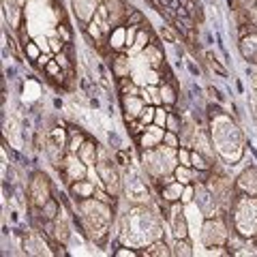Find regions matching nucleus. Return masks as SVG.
Here are the masks:
<instances>
[{
    "label": "nucleus",
    "instance_id": "nucleus-8",
    "mask_svg": "<svg viewBox=\"0 0 257 257\" xmlns=\"http://www.w3.org/2000/svg\"><path fill=\"white\" fill-rule=\"evenodd\" d=\"M56 170L60 172V178H62V182L69 187L71 182L88 178V172H90V165H86L84 161L79 159L77 155H73V152H67V157H64V159L60 161Z\"/></svg>",
    "mask_w": 257,
    "mask_h": 257
},
{
    "label": "nucleus",
    "instance_id": "nucleus-11",
    "mask_svg": "<svg viewBox=\"0 0 257 257\" xmlns=\"http://www.w3.org/2000/svg\"><path fill=\"white\" fill-rule=\"evenodd\" d=\"M165 131H167V128L159 126V124H155V122L148 124L146 131H144L140 138L135 140V142H138V146H140V150H152V148H157L159 144H163Z\"/></svg>",
    "mask_w": 257,
    "mask_h": 257
},
{
    "label": "nucleus",
    "instance_id": "nucleus-30",
    "mask_svg": "<svg viewBox=\"0 0 257 257\" xmlns=\"http://www.w3.org/2000/svg\"><path fill=\"white\" fill-rule=\"evenodd\" d=\"M193 202H195V184H184V191H182L180 204H184V206H191Z\"/></svg>",
    "mask_w": 257,
    "mask_h": 257
},
{
    "label": "nucleus",
    "instance_id": "nucleus-9",
    "mask_svg": "<svg viewBox=\"0 0 257 257\" xmlns=\"http://www.w3.org/2000/svg\"><path fill=\"white\" fill-rule=\"evenodd\" d=\"M167 223L174 238H191V227H189V219L184 214V204L176 202L170 204V212H167Z\"/></svg>",
    "mask_w": 257,
    "mask_h": 257
},
{
    "label": "nucleus",
    "instance_id": "nucleus-31",
    "mask_svg": "<svg viewBox=\"0 0 257 257\" xmlns=\"http://www.w3.org/2000/svg\"><path fill=\"white\" fill-rule=\"evenodd\" d=\"M167 116H170V107H165V105H157V111H155V124L159 126H163L167 124Z\"/></svg>",
    "mask_w": 257,
    "mask_h": 257
},
{
    "label": "nucleus",
    "instance_id": "nucleus-3",
    "mask_svg": "<svg viewBox=\"0 0 257 257\" xmlns=\"http://www.w3.org/2000/svg\"><path fill=\"white\" fill-rule=\"evenodd\" d=\"M142 165L146 170L148 178L152 182H157L163 176L174 174L176 165H178V155H176L174 148L165 146V144H159L152 150H142Z\"/></svg>",
    "mask_w": 257,
    "mask_h": 257
},
{
    "label": "nucleus",
    "instance_id": "nucleus-34",
    "mask_svg": "<svg viewBox=\"0 0 257 257\" xmlns=\"http://www.w3.org/2000/svg\"><path fill=\"white\" fill-rule=\"evenodd\" d=\"M155 111H157V105H144V109H142V116H140V120L144 124H152L155 122Z\"/></svg>",
    "mask_w": 257,
    "mask_h": 257
},
{
    "label": "nucleus",
    "instance_id": "nucleus-6",
    "mask_svg": "<svg viewBox=\"0 0 257 257\" xmlns=\"http://www.w3.org/2000/svg\"><path fill=\"white\" fill-rule=\"evenodd\" d=\"M96 167V174H99V180H101V187H105L107 193H111L114 197H122V172L120 167L116 165L114 157L111 159H103L94 165Z\"/></svg>",
    "mask_w": 257,
    "mask_h": 257
},
{
    "label": "nucleus",
    "instance_id": "nucleus-17",
    "mask_svg": "<svg viewBox=\"0 0 257 257\" xmlns=\"http://www.w3.org/2000/svg\"><path fill=\"white\" fill-rule=\"evenodd\" d=\"M238 50L248 64H257V32H251L244 39H238Z\"/></svg>",
    "mask_w": 257,
    "mask_h": 257
},
{
    "label": "nucleus",
    "instance_id": "nucleus-37",
    "mask_svg": "<svg viewBox=\"0 0 257 257\" xmlns=\"http://www.w3.org/2000/svg\"><path fill=\"white\" fill-rule=\"evenodd\" d=\"M43 73H45L47 77H56V75H60V73H62V67H60V64L52 58V60H50V64H47V67L43 69Z\"/></svg>",
    "mask_w": 257,
    "mask_h": 257
},
{
    "label": "nucleus",
    "instance_id": "nucleus-7",
    "mask_svg": "<svg viewBox=\"0 0 257 257\" xmlns=\"http://www.w3.org/2000/svg\"><path fill=\"white\" fill-rule=\"evenodd\" d=\"M26 195L30 199V208H41V206H45L54 197V187H52L50 178H47L43 172H35V174L30 176V180H28Z\"/></svg>",
    "mask_w": 257,
    "mask_h": 257
},
{
    "label": "nucleus",
    "instance_id": "nucleus-14",
    "mask_svg": "<svg viewBox=\"0 0 257 257\" xmlns=\"http://www.w3.org/2000/svg\"><path fill=\"white\" fill-rule=\"evenodd\" d=\"M71 214H69V208L62 204L60 208V214L56 216V229H54V240L58 244H67L69 238H71Z\"/></svg>",
    "mask_w": 257,
    "mask_h": 257
},
{
    "label": "nucleus",
    "instance_id": "nucleus-18",
    "mask_svg": "<svg viewBox=\"0 0 257 257\" xmlns=\"http://www.w3.org/2000/svg\"><path fill=\"white\" fill-rule=\"evenodd\" d=\"M142 257H172V244L165 242L163 238L152 240L150 244H146L144 251H140Z\"/></svg>",
    "mask_w": 257,
    "mask_h": 257
},
{
    "label": "nucleus",
    "instance_id": "nucleus-16",
    "mask_svg": "<svg viewBox=\"0 0 257 257\" xmlns=\"http://www.w3.org/2000/svg\"><path fill=\"white\" fill-rule=\"evenodd\" d=\"M94 191H96V184L90 178H84V180H75L69 184V193L71 197L79 202V199H88V197H94Z\"/></svg>",
    "mask_w": 257,
    "mask_h": 257
},
{
    "label": "nucleus",
    "instance_id": "nucleus-35",
    "mask_svg": "<svg viewBox=\"0 0 257 257\" xmlns=\"http://www.w3.org/2000/svg\"><path fill=\"white\" fill-rule=\"evenodd\" d=\"M163 144H165V146H170V148H174V150H178L180 148V135L174 133V131H165Z\"/></svg>",
    "mask_w": 257,
    "mask_h": 257
},
{
    "label": "nucleus",
    "instance_id": "nucleus-22",
    "mask_svg": "<svg viewBox=\"0 0 257 257\" xmlns=\"http://www.w3.org/2000/svg\"><path fill=\"white\" fill-rule=\"evenodd\" d=\"M77 157L82 159L86 165H90V167H92V165H96V161H99V144H96L94 140H90V138H88L84 146L79 148Z\"/></svg>",
    "mask_w": 257,
    "mask_h": 257
},
{
    "label": "nucleus",
    "instance_id": "nucleus-26",
    "mask_svg": "<svg viewBox=\"0 0 257 257\" xmlns=\"http://www.w3.org/2000/svg\"><path fill=\"white\" fill-rule=\"evenodd\" d=\"M174 176L176 180H180L182 184H193L195 182V167H187V165H176L174 170Z\"/></svg>",
    "mask_w": 257,
    "mask_h": 257
},
{
    "label": "nucleus",
    "instance_id": "nucleus-41",
    "mask_svg": "<svg viewBox=\"0 0 257 257\" xmlns=\"http://www.w3.org/2000/svg\"><path fill=\"white\" fill-rule=\"evenodd\" d=\"M206 58H208V64H210V69H212V71H216L219 75H225V69L221 67L219 62H216V58H214L212 54H206Z\"/></svg>",
    "mask_w": 257,
    "mask_h": 257
},
{
    "label": "nucleus",
    "instance_id": "nucleus-27",
    "mask_svg": "<svg viewBox=\"0 0 257 257\" xmlns=\"http://www.w3.org/2000/svg\"><path fill=\"white\" fill-rule=\"evenodd\" d=\"M165 128H167V131H174V133H180V128H182L180 111L170 109V116H167V124H165Z\"/></svg>",
    "mask_w": 257,
    "mask_h": 257
},
{
    "label": "nucleus",
    "instance_id": "nucleus-10",
    "mask_svg": "<svg viewBox=\"0 0 257 257\" xmlns=\"http://www.w3.org/2000/svg\"><path fill=\"white\" fill-rule=\"evenodd\" d=\"M71 5H73V13H75V18L79 22V28L86 30L88 24L94 20L101 0H71Z\"/></svg>",
    "mask_w": 257,
    "mask_h": 257
},
{
    "label": "nucleus",
    "instance_id": "nucleus-5",
    "mask_svg": "<svg viewBox=\"0 0 257 257\" xmlns=\"http://www.w3.org/2000/svg\"><path fill=\"white\" fill-rule=\"evenodd\" d=\"M122 195L131 202L133 206H146L150 204V189L146 187L144 176L138 174L131 165L122 172Z\"/></svg>",
    "mask_w": 257,
    "mask_h": 257
},
{
    "label": "nucleus",
    "instance_id": "nucleus-40",
    "mask_svg": "<svg viewBox=\"0 0 257 257\" xmlns=\"http://www.w3.org/2000/svg\"><path fill=\"white\" fill-rule=\"evenodd\" d=\"M54 58V54H41V56H39V58L35 60V64H37V69L39 71H43L45 67H47V64H50V60Z\"/></svg>",
    "mask_w": 257,
    "mask_h": 257
},
{
    "label": "nucleus",
    "instance_id": "nucleus-15",
    "mask_svg": "<svg viewBox=\"0 0 257 257\" xmlns=\"http://www.w3.org/2000/svg\"><path fill=\"white\" fill-rule=\"evenodd\" d=\"M120 101H122V109H124V120H126V122L140 118L144 105H146L140 94H122V96H120Z\"/></svg>",
    "mask_w": 257,
    "mask_h": 257
},
{
    "label": "nucleus",
    "instance_id": "nucleus-36",
    "mask_svg": "<svg viewBox=\"0 0 257 257\" xmlns=\"http://www.w3.org/2000/svg\"><path fill=\"white\" fill-rule=\"evenodd\" d=\"M114 253V257H138L140 255V251H135V246H120V248H116V251H111Z\"/></svg>",
    "mask_w": 257,
    "mask_h": 257
},
{
    "label": "nucleus",
    "instance_id": "nucleus-23",
    "mask_svg": "<svg viewBox=\"0 0 257 257\" xmlns=\"http://www.w3.org/2000/svg\"><path fill=\"white\" fill-rule=\"evenodd\" d=\"M60 208H62V204H58V199L52 197L45 206H41V208H30V210L35 212V216H41V219H47V221H56V216L60 214Z\"/></svg>",
    "mask_w": 257,
    "mask_h": 257
},
{
    "label": "nucleus",
    "instance_id": "nucleus-4",
    "mask_svg": "<svg viewBox=\"0 0 257 257\" xmlns=\"http://www.w3.org/2000/svg\"><path fill=\"white\" fill-rule=\"evenodd\" d=\"M229 231H231V225H229L227 214L212 216V219L204 221L202 231H199V242H202V246H206V248L225 244L229 238Z\"/></svg>",
    "mask_w": 257,
    "mask_h": 257
},
{
    "label": "nucleus",
    "instance_id": "nucleus-13",
    "mask_svg": "<svg viewBox=\"0 0 257 257\" xmlns=\"http://www.w3.org/2000/svg\"><path fill=\"white\" fill-rule=\"evenodd\" d=\"M24 253H28V255H50V244L43 240V234L39 229H32L28 231V234H24Z\"/></svg>",
    "mask_w": 257,
    "mask_h": 257
},
{
    "label": "nucleus",
    "instance_id": "nucleus-29",
    "mask_svg": "<svg viewBox=\"0 0 257 257\" xmlns=\"http://www.w3.org/2000/svg\"><path fill=\"white\" fill-rule=\"evenodd\" d=\"M146 20V15H144L142 9H135L126 15V20H124V26H140V24Z\"/></svg>",
    "mask_w": 257,
    "mask_h": 257
},
{
    "label": "nucleus",
    "instance_id": "nucleus-32",
    "mask_svg": "<svg viewBox=\"0 0 257 257\" xmlns=\"http://www.w3.org/2000/svg\"><path fill=\"white\" fill-rule=\"evenodd\" d=\"M56 35H58L64 43H71V39H73V32H71V26L67 22H64V24L58 22V26H56Z\"/></svg>",
    "mask_w": 257,
    "mask_h": 257
},
{
    "label": "nucleus",
    "instance_id": "nucleus-20",
    "mask_svg": "<svg viewBox=\"0 0 257 257\" xmlns=\"http://www.w3.org/2000/svg\"><path fill=\"white\" fill-rule=\"evenodd\" d=\"M107 47L114 54L126 52V26H116L107 37Z\"/></svg>",
    "mask_w": 257,
    "mask_h": 257
},
{
    "label": "nucleus",
    "instance_id": "nucleus-24",
    "mask_svg": "<svg viewBox=\"0 0 257 257\" xmlns=\"http://www.w3.org/2000/svg\"><path fill=\"white\" fill-rule=\"evenodd\" d=\"M159 94H161V105H165V107H172L178 103V94H176V86L174 82H161L159 84Z\"/></svg>",
    "mask_w": 257,
    "mask_h": 257
},
{
    "label": "nucleus",
    "instance_id": "nucleus-39",
    "mask_svg": "<svg viewBox=\"0 0 257 257\" xmlns=\"http://www.w3.org/2000/svg\"><path fill=\"white\" fill-rule=\"evenodd\" d=\"M64 45H67V43H64V41H62V39H60L58 35H56V37H52V39H50V47H52V54H58V52H62V50H64Z\"/></svg>",
    "mask_w": 257,
    "mask_h": 257
},
{
    "label": "nucleus",
    "instance_id": "nucleus-19",
    "mask_svg": "<svg viewBox=\"0 0 257 257\" xmlns=\"http://www.w3.org/2000/svg\"><path fill=\"white\" fill-rule=\"evenodd\" d=\"M182 191H184V184L180 180H174L172 184H167V187H161L159 191V199L161 202H165L167 206L170 204H176V202H180V197H182Z\"/></svg>",
    "mask_w": 257,
    "mask_h": 257
},
{
    "label": "nucleus",
    "instance_id": "nucleus-28",
    "mask_svg": "<svg viewBox=\"0 0 257 257\" xmlns=\"http://www.w3.org/2000/svg\"><path fill=\"white\" fill-rule=\"evenodd\" d=\"M41 54H43V50L39 47L37 41H28L26 45H24V56H26V60H32V62H35Z\"/></svg>",
    "mask_w": 257,
    "mask_h": 257
},
{
    "label": "nucleus",
    "instance_id": "nucleus-38",
    "mask_svg": "<svg viewBox=\"0 0 257 257\" xmlns=\"http://www.w3.org/2000/svg\"><path fill=\"white\" fill-rule=\"evenodd\" d=\"M114 161H116V165H118V167H124V170H126L128 165H131V157H128L124 150H118L116 155H114Z\"/></svg>",
    "mask_w": 257,
    "mask_h": 257
},
{
    "label": "nucleus",
    "instance_id": "nucleus-33",
    "mask_svg": "<svg viewBox=\"0 0 257 257\" xmlns=\"http://www.w3.org/2000/svg\"><path fill=\"white\" fill-rule=\"evenodd\" d=\"M126 124H128V133H131L135 140H138L140 135H142L144 131H146V124H144L140 118H135V120H131V122H126Z\"/></svg>",
    "mask_w": 257,
    "mask_h": 257
},
{
    "label": "nucleus",
    "instance_id": "nucleus-21",
    "mask_svg": "<svg viewBox=\"0 0 257 257\" xmlns=\"http://www.w3.org/2000/svg\"><path fill=\"white\" fill-rule=\"evenodd\" d=\"M67 133H69V140H67V152H73V155H77L79 148L86 144L88 135L82 131L79 126H67Z\"/></svg>",
    "mask_w": 257,
    "mask_h": 257
},
{
    "label": "nucleus",
    "instance_id": "nucleus-12",
    "mask_svg": "<svg viewBox=\"0 0 257 257\" xmlns=\"http://www.w3.org/2000/svg\"><path fill=\"white\" fill-rule=\"evenodd\" d=\"M236 191L257 197V165L244 167V170L238 174V178H236Z\"/></svg>",
    "mask_w": 257,
    "mask_h": 257
},
{
    "label": "nucleus",
    "instance_id": "nucleus-25",
    "mask_svg": "<svg viewBox=\"0 0 257 257\" xmlns=\"http://www.w3.org/2000/svg\"><path fill=\"white\" fill-rule=\"evenodd\" d=\"M172 255L176 257H191L193 255V244L189 238H174L172 242Z\"/></svg>",
    "mask_w": 257,
    "mask_h": 257
},
{
    "label": "nucleus",
    "instance_id": "nucleus-1",
    "mask_svg": "<svg viewBox=\"0 0 257 257\" xmlns=\"http://www.w3.org/2000/svg\"><path fill=\"white\" fill-rule=\"evenodd\" d=\"M75 212L77 214L73 216L82 225V234L94 244H105L114 225V206L103 204L96 197H88L75 202Z\"/></svg>",
    "mask_w": 257,
    "mask_h": 257
},
{
    "label": "nucleus",
    "instance_id": "nucleus-2",
    "mask_svg": "<svg viewBox=\"0 0 257 257\" xmlns=\"http://www.w3.org/2000/svg\"><path fill=\"white\" fill-rule=\"evenodd\" d=\"M229 225L231 229L240 234L244 240L257 238V197L238 193L229 210Z\"/></svg>",
    "mask_w": 257,
    "mask_h": 257
}]
</instances>
